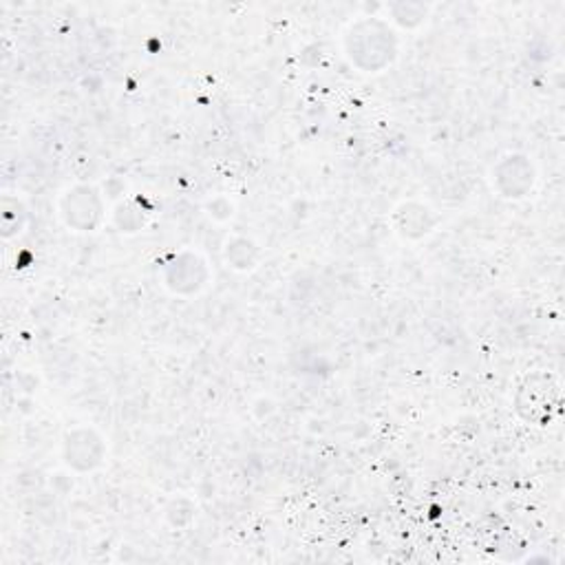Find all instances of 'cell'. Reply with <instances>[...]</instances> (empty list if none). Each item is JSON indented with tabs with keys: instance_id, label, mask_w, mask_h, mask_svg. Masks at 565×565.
Wrapping results in <instances>:
<instances>
[{
	"instance_id": "1",
	"label": "cell",
	"mask_w": 565,
	"mask_h": 565,
	"mask_svg": "<svg viewBox=\"0 0 565 565\" xmlns=\"http://www.w3.org/2000/svg\"><path fill=\"white\" fill-rule=\"evenodd\" d=\"M558 400V389L550 385L547 376H532L525 380L517 396V409L519 413L543 426L550 420V413L556 409Z\"/></svg>"
}]
</instances>
